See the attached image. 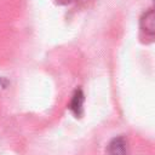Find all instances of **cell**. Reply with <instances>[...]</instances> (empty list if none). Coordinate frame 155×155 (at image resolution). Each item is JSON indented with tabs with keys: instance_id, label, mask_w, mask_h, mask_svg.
Returning a JSON list of instances; mask_svg holds the SVG:
<instances>
[{
	"instance_id": "cell-2",
	"label": "cell",
	"mask_w": 155,
	"mask_h": 155,
	"mask_svg": "<svg viewBox=\"0 0 155 155\" xmlns=\"http://www.w3.org/2000/svg\"><path fill=\"white\" fill-rule=\"evenodd\" d=\"M84 101H85V97H84V93L79 88L74 92L73 94V98L69 103V109L71 110V113L76 116V117H80L81 114H82V105H84Z\"/></svg>"
},
{
	"instance_id": "cell-4",
	"label": "cell",
	"mask_w": 155,
	"mask_h": 155,
	"mask_svg": "<svg viewBox=\"0 0 155 155\" xmlns=\"http://www.w3.org/2000/svg\"><path fill=\"white\" fill-rule=\"evenodd\" d=\"M154 5H155V0H154Z\"/></svg>"
},
{
	"instance_id": "cell-1",
	"label": "cell",
	"mask_w": 155,
	"mask_h": 155,
	"mask_svg": "<svg viewBox=\"0 0 155 155\" xmlns=\"http://www.w3.org/2000/svg\"><path fill=\"white\" fill-rule=\"evenodd\" d=\"M105 155H127V142L122 136L114 137L105 148Z\"/></svg>"
},
{
	"instance_id": "cell-3",
	"label": "cell",
	"mask_w": 155,
	"mask_h": 155,
	"mask_svg": "<svg viewBox=\"0 0 155 155\" xmlns=\"http://www.w3.org/2000/svg\"><path fill=\"white\" fill-rule=\"evenodd\" d=\"M142 29L148 34H155V8L147 12L140 21Z\"/></svg>"
}]
</instances>
